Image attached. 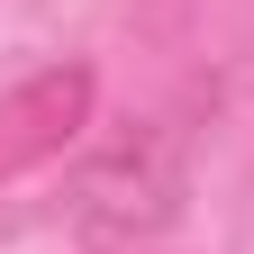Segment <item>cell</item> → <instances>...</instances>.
I'll use <instances>...</instances> for the list:
<instances>
[{
  "mask_svg": "<svg viewBox=\"0 0 254 254\" xmlns=\"http://www.w3.org/2000/svg\"><path fill=\"white\" fill-rule=\"evenodd\" d=\"M182 182H190L182 173V127H127L73 173L64 218H73L82 245L118 254V245H145L182 218Z\"/></svg>",
  "mask_w": 254,
  "mask_h": 254,
  "instance_id": "1",
  "label": "cell"
},
{
  "mask_svg": "<svg viewBox=\"0 0 254 254\" xmlns=\"http://www.w3.org/2000/svg\"><path fill=\"white\" fill-rule=\"evenodd\" d=\"M91 109H100V73L91 64H46L0 91V182L37 173V164H64V145H82Z\"/></svg>",
  "mask_w": 254,
  "mask_h": 254,
  "instance_id": "2",
  "label": "cell"
}]
</instances>
